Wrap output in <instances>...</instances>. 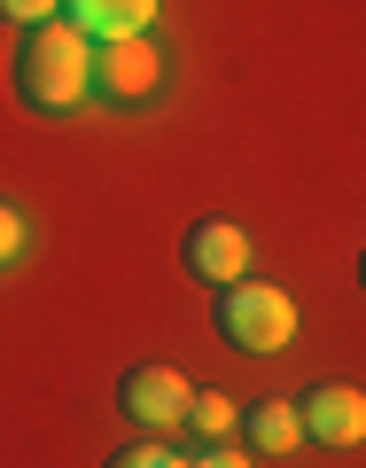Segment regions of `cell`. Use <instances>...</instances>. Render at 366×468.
Listing matches in <instances>:
<instances>
[{"label":"cell","instance_id":"1","mask_svg":"<svg viewBox=\"0 0 366 468\" xmlns=\"http://www.w3.org/2000/svg\"><path fill=\"white\" fill-rule=\"evenodd\" d=\"M16 86L39 117H70L86 94H94V39H78L63 16L24 32V55H16Z\"/></svg>","mask_w":366,"mask_h":468},{"label":"cell","instance_id":"13","mask_svg":"<svg viewBox=\"0 0 366 468\" xmlns=\"http://www.w3.org/2000/svg\"><path fill=\"white\" fill-rule=\"evenodd\" d=\"M187 468H250V452H242V445H203Z\"/></svg>","mask_w":366,"mask_h":468},{"label":"cell","instance_id":"6","mask_svg":"<svg viewBox=\"0 0 366 468\" xmlns=\"http://www.w3.org/2000/svg\"><path fill=\"white\" fill-rule=\"evenodd\" d=\"M187 273L211 282V289L242 282V273H250V234L234 227V218H195V227H187Z\"/></svg>","mask_w":366,"mask_h":468},{"label":"cell","instance_id":"4","mask_svg":"<svg viewBox=\"0 0 366 468\" xmlns=\"http://www.w3.org/2000/svg\"><path fill=\"white\" fill-rule=\"evenodd\" d=\"M117 406H125V421H141L149 437H172L180 414H187V375L180 367H133L117 383Z\"/></svg>","mask_w":366,"mask_h":468},{"label":"cell","instance_id":"3","mask_svg":"<svg viewBox=\"0 0 366 468\" xmlns=\"http://www.w3.org/2000/svg\"><path fill=\"white\" fill-rule=\"evenodd\" d=\"M156 86H164V48H156L149 32L94 48V94H110V101H149Z\"/></svg>","mask_w":366,"mask_h":468},{"label":"cell","instance_id":"8","mask_svg":"<svg viewBox=\"0 0 366 468\" xmlns=\"http://www.w3.org/2000/svg\"><path fill=\"white\" fill-rule=\"evenodd\" d=\"M180 430H195L203 445H226V437L242 430V414H234V399H226V390H187V414H180Z\"/></svg>","mask_w":366,"mask_h":468},{"label":"cell","instance_id":"12","mask_svg":"<svg viewBox=\"0 0 366 468\" xmlns=\"http://www.w3.org/2000/svg\"><path fill=\"white\" fill-rule=\"evenodd\" d=\"M16 250H24V211H16V203H0V266H8Z\"/></svg>","mask_w":366,"mask_h":468},{"label":"cell","instance_id":"5","mask_svg":"<svg viewBox=\"0 0 366 468\" xmlns=\"http://www.w3.org/2000/svg\"><path fill=\"white\" fill-rule=\"evenodd\" d=\"M297 430L312 445H359L366 437V390L359 383H312L297 399Z\"/></svg>","mask_w":366,"mask_h":468},{"label":"cell","instance_id":"9","mask_svg":"<svg viewBox=\"0 0 366 468\" xmlns=\"http://www.w3.org/2000/svg\"><path fill=\"white\" fill-rule=\"evenodd\" d=\"M242 430L257 437V452H288V445H304V430H297V399H257V414H242Z\"/></svg>","mask_w":366,"mask_h":468},{"label":"cell","instance_id":"11","mask_svg":"<svg viewBox=\"0 0 366 468\" xmlns=\"http://www.w3.org/2000/svg\"><path fill=\"white\" fill-rule=\"evenodd\" d=\"M0 16H8V24H24V32H39V24H55V16H63V0H0Z\"/></svg>","mask_w":366,"mask_h":468},{"label":"cell","instance_id":"10","mask_svg":"<svg viewBox=\"0 0 366 468\" xmlns=\"http://www.w3.org/2000/svg\"><path fill=\"white\" fill-rule=\"evenodd\" d=\"M110 468H187V452H172L164 437H141V445H125Z\"/></svg>","mask_w":366,"mask_h":468},{"label":"cell","instance_id":"2","mask_svg":"<svg viewBox=\"0 0 366 468\" xmlns=\"http://www.w3.org/2000/svg\"><path fill=\"white\" fill-rule=\"evenodd\" d=\"M218 335H226L234 351H250V359H266V351H281L288 335H297V304H288V289L273 282H226L218 289Z\"/></svg>","mask_w":366,"mask_h":468},{"label":"cell","instance_id":"7","mask_svg":"<svg viewBox=\"0 0 366 468\" xmlns=\"http://www.w3.org/2000/svg\"><path fill=\"white\" fill-rule=\"evenodd\" d=\"M63 24L78 39H94V48H110V39H141L156 24V0H63Z\"/></svg>","mask_w":366,"mask_h":468}]
</instances>
